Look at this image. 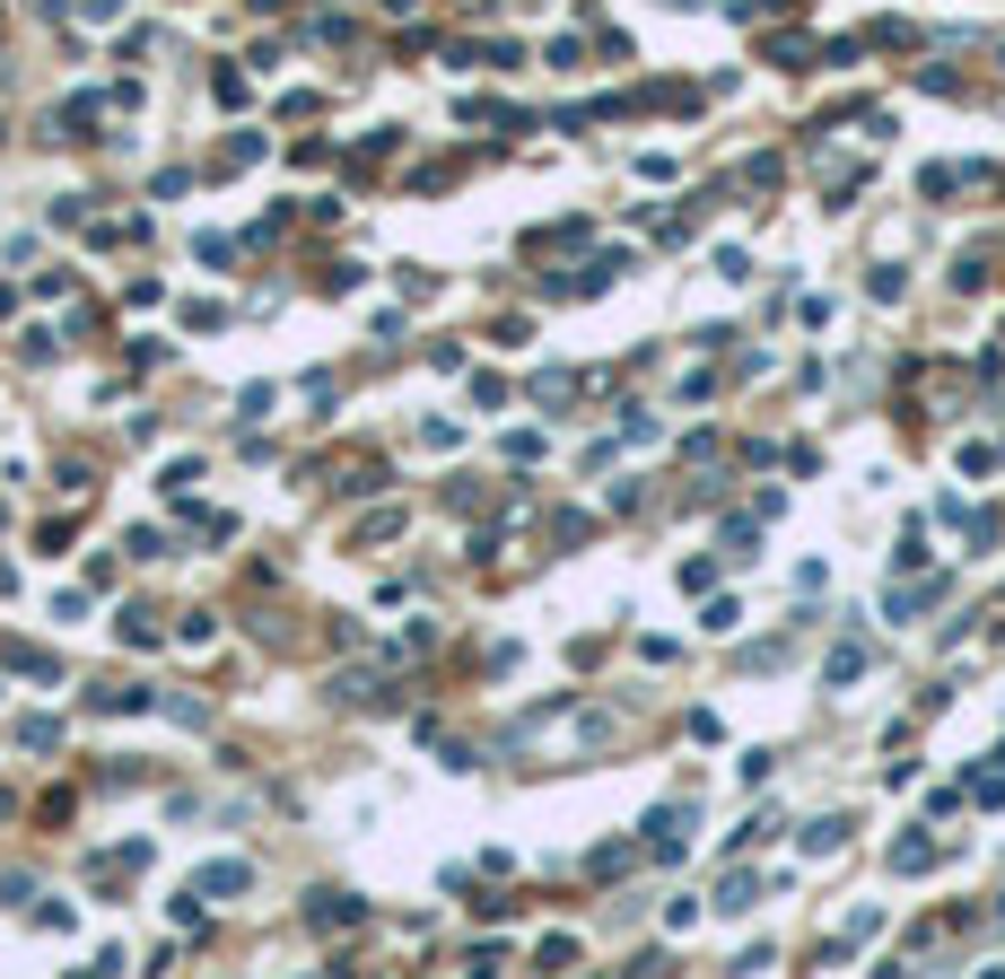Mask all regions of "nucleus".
<instances>
[{"label": "nucleus", "instance_id": "nucleus-1", "mask_svg": "<svg viewBox=\"0 0 1005 979\" xmlns=\"http://www.w3.org/2000/svg\"><path fill=\"white\" fill-rule=\"evenodd\" d=\"M682 831H691V814H682V805H656V814H647V849H656V857L682 849Z\"/></svg>", "mask_w": 1005, "mask_h": 979}, {"label": "nucleus", "instance_id": "nucleus-2", "mask_svg": "<svg viewBox=\"0 0 1005 979\" xmlns=\"http://www.w3.org/2000/svg\"><path fill=\"white\" fill-rule=\"evenodd\" d=\"M306 918H315V927H359V892H315Z\"/></svg>", "mask_w": 1005, "mask_h": 979}, {"label": "nucleus", "instance_id": "nucleus-3", "mask_svg": "<svg viewBox=\"0 0 1005 979\" xmlns=\"http://www.w3.org/2000/svg\"><path fill=\"white\" fill-rule=\"evenodd\" d=\"M253 874L246 865H237V857H219V865H202V874H193V892H210V901H228V892H246Z\"/></svg>", "mask_w": 1005, "mask_h": 979}, {"label": "nucleus", "instance_id": "nucleus-4", "mask_svg": "<svg viewBox=\"0 0 1005 979\" xmlns=\"http://www.w3.org/2000/svg\"><path fill=\"white\" fill-rule=\"evenodd\" d=\"M9 665H18L26 682H62V656H44V647H9Z\"/></svg>", "mask_w": 1005, "mask_h": 979}, {"label": "nucleus", "instance_id": "nucleus-5", "mask_svg": "<svg viewBox=\"0 0 1005 979\" xmlns=\"http://www.w3.org/2000/svg\"><path fill=\"white\" fill-rule=\"evenodd\" d=\"M891 865H900V874H927V865H936V840H900Z\"/></svg>", "mask_w": 1005, "mask_h": 979}, {"label": "nucleus", "instance_id": "nucleus-6", "mask_svg": "<svg viewBox=\"0 0 1005 979\" xmlns=\"http://www.w3.org/2000/svg\"><path fill=\"white\" fill-rule=\"evenodd\" d=\"M840 840H849V822H840V814H831V822H813V831H804V849H813V857H831V849H840Z\"/></svg>", "mask_w": 1005, "mask_h": 979}, {"label": "nucleus", "instance_id": "nucleus-7", "mask_svg": "<svg viewBox=\"0 0 1005 979\" xmlns=\"http://www.w3.org/2000/svg\"><path fill=\"white\" fill-rule=\"evenodd\" d=\"M79 18H97V26H106V18H123V0H79Z\"/></svg>", "mask_w": 1005, "mask_h": 979}]
</instances>
